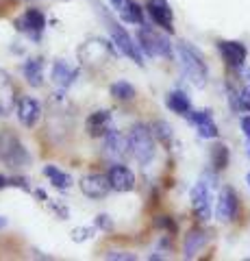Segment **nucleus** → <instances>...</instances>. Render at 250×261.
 I'll use <instances>...</instances> for the list:
<instances>
[{"label": "nucleus", "instance_id": "25", "mask_svg": "<svg viewBox=\"0 0 250 261\" xmlns=\"http://www.w3.org/2000/svg\"><path fill=\"white\" fill-rule=\"evenodd\" d=\"M150 130H152V135H155V140L159 144H163L165 148H170V146H172V126L168 124V122H163V120L152 122Z\"/></svg>", "mask_w": 250, "mask_h": 261}, {"label": "nucleus", "instance_id": "14", "mask_svg": "<svg viewBox=\"0 0 250 261\" xmlns=\"http://www.w3.org/2000/svg\"><path fill=\"white\" fill-rule=\"evenodd\" d=\"M237 209H239V200H237V194L233 187H224L220 192V198H217V209H215V216L220 222H233L237 216Z\"/></svg>", "mask_w": 250, "mask_h": 261}, {"label": "nucleus", "instance_id": "27", "mask_svg": "<svg viewBox=\"0 0 250 261\" xmlns=\"http://www.w3.org/2000/svg\"><path fill=\"white\" fill-rule=\"evenodd\" d=\"M231 100H233V107L235 109H244V111H250V85L246 83V87L241 92H233L231 94Z\"/></svg>", "mask_w": 250, "mask_h": 261}, {"label": "nucleus", "instance_id": "31", "mask_svg": "<svg viewBox=\"0 0 250 261\" xmlns=\"http://www.w3.org/2000/svg\"><path fill=\"white\" fill-rule=\"evenodd\" d=\"M94 226H96V228H100V231H111L114 222H111V218H109L107 214H100V216H96Z\"/></svg>", "mask_w": 250, "mask_h": 261}, {"label": "nucleus", "instance_id": "1", "mask_svg": "<svg viewBox=\"0 0 250 261\" xmlns=\"http://www.w3.org/2000/svg\"><path fill=\"white\" fill-rule=\"evenodd\" d=\"M128 150H131V157L140 163V166H150L152 159H155V152H157V140L152 135L150 126L137 122L128 128Z\"/></svg>", "mask_w": 250, "mask_h": 261}, {"label": "nucleus", "instance_id": "16", "mask_svg": "<svg viewBox=\"0 0 250 261\" xmlns=\"http://www.w3.org/2000/svg\"><path fill=\"white\" fill-rule=\"evenodd\" d=\"M187 118L193 126L198 128V135L205 137V140H215L217 135H220V130H217V124L213 122L211 113L209 111H189Z\"/></svg>", "mask_w": 250, "mask_h": 261}, {"label": "nucleus", "instance_id": "5", "mask_svg": "<svg viewBox=\"0 0 250 261\" xmlns=\"http://www.w3.org/2000/svg\"><path fill=\"white\" fill-rule=\"evenodd\" d=\"M109 35H111V42H114V46L124 57H128V59L135 61L137 65H144L142 48H140V44H135V39L128 35L124 27H120V24L114 22V20H109Z\"/></svg>", "mask_w": 250, "mask_h": 261}, {"label": "nucleus", "instance_id": "30", "mask_svg": "<svg viewBox=\"0 0 250 261\" xmlns=\"http://www.w3.org/2000/svg\"><path fill=\"white\" fill-rule=\"evenodd\" d=\"M9 187H18V190L31 192L29 178H26V176H20V174H13V176H9Z\"/></svg>", "mask_w": 250, "mask_h": 261}, {"label": "nucleus", "instance_id": "35", "mask_svg": "<svg viewBox=\"0 0 250 261\" xmlns=\"http://www.w3.org/2000/svg\"><path fill=\"white\" fill-rule=\"evenodd\" d=\"M5 187H9V176L0 174V190H5Z\"/></svg>", "mask_w": 250, "mask_h": 261}, {"label": "nucleus", "instance_id": "9", "mask_svg": "<svg viewBox=\"0 0 250 261\" xmlns=\"http://www.w3.org/2000/svg\"><path fill=\"white\" fill-rule=\"evenodd\" d=\"M109 183L114 187V192H120V194H126V192H133L135 190V174L131 168H126L124 163H114V166L109 168Z\"/></svg>", "mask_w": 250, "mask_h": 261}, {"label": "nucleus", "instance_id": "7", "mask_svg": "<svg viewBox=\"0 0 250 261\" xmlns=\"http://www.w3.org/2000/svg\"><path fill=\"white\" fill-rule=\"evenodd\" d=\"M78 187H80V192H83L87 198H92V200H100L111 190H114L111 183H109V176L102 174V172H90V174L80 176Z\"/></svg>", "mask_w": 250, "mask_h": 261}, {"label": "nucleus", "instance_id": "2", "mask_svg": "<svg viewBox=\"0 0 250 261\" xmlns=\"http://www.w3.org/2000/svg\"><path fill=\"white\" fill-rule=\"evenodd\" d=\"M176 55H179L181 70H183L185 79H187L193 87H205L207 79H209V70H207L205 57L200 55L198 48H193L187 42H181L176 46Z\"/></svg>", "mask_w": 250, "mask_h": 261}, {"label": "nucleus", "instance_id": "6", "mask_svg": "<svg viewBox=\"0 0 250 261\" xmlns=\"http://www.w3.org/2000/svg\"><path fill=\"white\" fill-rule=\"evenodd\" d=\"M13 27H15V31H20L24 35H29L31 39L39 42L42 33L46 31V15L39 9H35V7H31V9H26L22 15H18V18L13 20Z\"/></svg>", "mask_w": 250, "mask_h": 261}, {"label": "nucleus", "instance_id": "15", "mask_svg": "<svg viewBox=\"0 0 250 261\" xmlns=\"http://www.w3.org/2000/svg\"><path fill=\"white\" fill-rule=\"evenodd\" d=\"M15 107V85L13 79L0 70V118H9Z\"/></svg>", "mask_w": 250, "mask_h": 261}, {"label": "nucleus", "instance_id": "26", "mask_svg": "<svg viewBox=\"0 0 250 261\" xmlns=\"http://www.w3.org/2000/svg\"><path fill=\"white\" fill-rule=\"evenodd\" d=\"M211 166L215 170H224L229 166V148L224 144H215L211 148Z\"/></svg>", "mask_w": 250, "mask_h": 261}, {"label": "nucleus", "instance_id": "23", "mask_svg": "<svg viewBox=\"0 0 250 261\" xmlns=\"http://www.w3.org/2000/svg\"><path fill=\"white\" fill-rule=\"evenodd\" d=\"M118 13H120V18H122L124 22H128V24H137V27L144 24V9L135 3V0H126L124 7Z\"/></svg>", "mask_w": 250, "mask_h": 261}, {"label": "nucleus", "instance_id": "38", "mask_svg": "<svg viewBox=\"0 0 250 261\" xmlns=\"http://www.w3.org/2000/svg\"><path fill=\"white\" fill-rule=\"evenodd\" d=\"M248 157H250V140H248Z\"/></svg>", "mask_w": 250, "mask_h": 261}, {"label": "nucleus", "instance_id": "21", "mask_svg": "<svg viewBox=\"0 0 250 261\" xmlns=\"http://www.w3.org/2000/svg\"><path fill=\"white\" fill-rule=\"evenodd\" d=\"M44 176L48 178V183H50L54 190H59V192H66L72 187V176L68 172H63L61 168L57 166H52V163H48V166H44Z\"/></svg>", "mask_w": 250, "mask_h": 261}, {"label": "nucleus", "instance_id": "28", "mask_svg": "<svg viewBox=\"0 0 250 261\" xmlns=\"http://www.w3.org/2000/svg\"><path fill=\"white\" fill-rule=\"evenodd\" d=\"M94 233H96V226H76L72 231V242H76V244L87 242L94 238Z\"/></svg>", "mask_w": 250, "mask_h": 261}, {"label": "nucleus", "instance_id": "20", "mask_svg": "<svg viewBox=\"0 0 250 261\" xmlns=\"http://www.w3.org/2000/svg\"><path fill=\"white\" fill-rule=\"evenodd\" d=\"M207 233L203 231V228H191V231L187 233V238H185V244H183V257L185 259H191L196 257L200 250L205 248L207 244Z\"/></svg>", "mask_w": 250, "mask_h": 261}, {"label": "nucleus", "instance_id": "11", "mask_svg": "<svg viewBox=\"0 0 250 261\" xmlns=\"http://www.w3.org/2000/svg\"><path fill=\"white\" fill-rule=\"evenodd\" d=\"M217 50H220L222 59L227 61L229 68H233V70L244 68L248 50H246V46L241 42H229V39H222V42H217Z\"/></svg>", "mask_w": 250, "mask_h": 261}, {"label": "nucleus", "instance_id": "18", "mask_svg": "<svg viewBox=\"0 0 250 261\" xmlns=\"http://www.w3.org/2000/svg\"><path fill=\"white\" fill-rule=\"evenodd\" d=\"M76 76H78V70L76 68H72V65L68 63V61H54L52 63V70H50V81L57 87H61V89H68L72 83L76 81Z\"/></svg>", "mask_w": 250, "mask_h": 261}, {"label": "nucleus", "instance_id": "3", "mask_svg": "<svg viewBox=\"0 0 250 261\" xmlns=\"http://www.w3.org/2000/svg\"><path fill=\"white\" fill-rule=\"evenodd\" d=\"M0 161L11 170H22L31 163V152L11 128L0 130Z\"/></svg>", "mask_w": 250, "mask_h": 261}, {"label": "nucleus", "instance_id": "33", "mask_svg": "<svg viewBox=\"0 0 250 261\" xmlns=\"http://www.w3.org/2000/svg\"><path fill=\"white\" fill-rule=\"evenodd\" d=\"M241 130H244V135L250 140V116H246V118H241Z\"/></svg>", "mask_w": 250, "mask_h": 261}, {"label": "nucleus", "instance_id": "24", "mask_svg": "<svg viewBox=\"0 0 250 261\" xmlns=\"http://www.w3.org/2000/svg\"><path fill=\"white\" fill-rule=\"evenodd\" d=\"M135 87L128 83V81H116V83H111L109 87V96L114 98V100H120V102H128L135 98Z\"/></svg>", "mask_w": 250, "mask_h": 261}, {"label": "nucleus", "instance_id": "13", "mask_svg": "<svg viewBox=\"0 0 250 261\" xmlns=\"http://www.w3.org/2000/svg\"><path fill=\"white\" fill-rule=\"evenodd\" d=\"M15 111H18L20 124L26 126V128H35L39 118H42V105H39V100H37V98H33V96L20 98L18 109H15Z\"/></svg>", "mask_w": 250, "mask_h": 261}, {"label": "nucleus", "instance_id": "4", "mask_svg": "<svg viewBox=\"0 0 250 261\" xmlns=\"http://www.w3.org/2000/svg\"><path fill=\"white\" fill-rule=\"evenodd\" d=\"M137 44H140L142 53H146L148 57H163V59L172 57L170 39L152 27H146V24H142L140 31H137Z\"/></svg>", "mask_w": 250, "mask_h": 261}, {"label": "nucleus", "instance_id": "8", "mask_svg": "<svg viewBox=\"0 0 250 261\" xmlns=\"http://www.w3.org/2000/svg\"><path fill=\"white\" fill-rule=\"evenodd\" d=\"M211 183H205V181H198L196 185L191 187V209H193V216H196L200 222H207L211 218V190H209Z\"/></svg>", "mask_w": 250, "mask_h": 261}, {"label": "nucleus", "instance_id": "37", "mask_svg": "<svg viewBox=\"0 0 250 261\" xmlns=\"http://www.w3.org/2000/svg\"><path fill=\"white\" fill-rule=\"evenodd\" d=\"M5 226H7V218L0 216V228H5Z\"/></svg>", "mask_w": 250, "mask_h": 261}, {"label": "nucleus", "instance_id": "19", "mask_svg": "<svg viewBox=\"0 0 250 261\" xmlns=\"http://www.w3.org/2000/svg\"><path fill=\"white\" fill-rule=\"evenodd\" d=\"M22 76L26 79L31 87H42L44 85V59L42 57H31L22 65Z\"/></svg>", "mask_w": 250, "mask_h": 261}, {"label": "nucleus", "instance_id": "17", "mask_svg": "<svg viewBox=\"0 0 250 261\" xmlns=\"http://www.w3.org/2000/svg\"><path fill=\"white\" fill-rule=\"evenodd\" d=\"M104 152L109 154L111 159H124L126 154H131L128 150V137L122 135L120 130H109L107 135H104Z\"/></svg>", "mask_w": 250, "mask_h": 261}, {"label": "nucleus", "instance_id": "36", "mask_svg": "<svg viewBox=\"0 0 250 261\" xmlns=\"http://www.w3.org/2000/svg\"><path fill=\"white\" fill-rule=\"evenodd\" d=\"M244 79H246V83L250 85V68H246V70H244Z\"/></svg>", "mask_w": 250, "mask_h": 261}, {"label": "nucleus", "instance_id": "39", "mask_svg": "<svg viewBox=\"0 0 250 261\" xmlns=\"http://www.w3.org/2000/svg\"><path fill=\"white\" fill-rule=\"evenodd\" d=\"M246 181H248V187H250V172H248V178H246Z\"/></svg>", "mask_w": 250, "mask_h": 261}, {"label": "nucleus", "instance_id": "12", "mask_svg": "<svg viewBox=\"0 0 250 261\" xmlns=\"http://www.w3.org/2000/svg\"><path fill=\"white\" fill-rule=\"evenodd\" d=\"M85 130L90 137H104L109 130H114V116L107 109H98L87 116L85 120Z\"/></svg>", "mask_w": 250, "mask_h": 261}, {"label": "nucleus", "instance_id": "34", "mask_svg": "<svg viewBox=\"0 0 250 261\" xmlns=\"http://www.w3.org/2000/svg\"><path fill=\"white\" fill-rule=\"evenodd\" d=\"M109 3H111V7H114L116 11H120V9H122V7H124L126 0H109Z\"/></svg>", "mask_w": 250, "mask_h": 261}, {"label": "nucleus", "instance_id": "29", "mask_svg": "<svg viewBox=\"0 0 250 261\" xmlns=\"http://www.w3.org/2000/svg\"><path fill=\"white\" fill-rule=\"evenodd\" d=\"M104 259H120V261H135L137 255L133 252H124V250H109L104 252Z\"/></svg>", "mask_w": 250, "mask_h": 261}, {"label": "nucleus", "instance_id": "10", "mask_svg": "<svg viewBox=\"0 0 250 261\" xmlns=\"http://www.w3.org/2000/svg\"><path fill=\"white\" fill-rule=\"evenodd\" d=\"M146 9H148L150 20L155 22L157 27H161L168 33L174 31V13H172V7L168 0H148Z\"/></svg>", "mask_w": 250, "mask_h": 261}, {"label": "nucleus", "instance_id": "32", "mask_svg": "<svg viewBox=\"0 0 250 261\" xmlns=\"http://www.w3.org/2000/svg\"><path fill=\"white\" fill-rule=\"evenodd\" d=\"M48 207H50L54 214H57L61 220H68V216H70V211H68V207H63V205H59V202H54V200H48Z\"/></svg>", "mask_w": 250, "mask_h": 261}, {"label": "nucleus", "instance_id": "22", "mask_svg": "<svg viewBox=\"0 0 250 261\" xmlns=\"http://www.w3.org/2000/svg\"><path fill=\"white\" fill-rule=\"evenodd\" d=\"M165 105H168V109L179 113V116H187V113L191 111V100L187 98V94L181 92V89H174V92L168 94Z\"/></svg>", "mask_w": 250, "mask_h": 261}]
</instances>
